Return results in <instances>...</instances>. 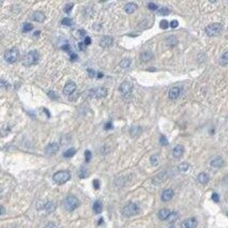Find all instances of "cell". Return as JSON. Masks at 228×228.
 <instances>
[{"instance_id": "7402d4cb", "label": "cell", "mask_w": 228, "mask_h": 228, "mask_svg": "<svg viewBox=\"0 0 228 228\" xmlns=\"http://www.w3.org/2000/svg\"><path fill=\"white\" fill-rule=\"evenodd\" d=\"M43 208H44V210L46 211L47 213H51V212H54V211L56 210V204H55V202H47L44 206H43Z\"/></svg>"}, {"instance_id": "11a10c76", "label": "cell", "mask_w": 228, "mask_h": 228, "mask_svg": "<svg viewBox=\"0 0 228 228\" xmlns=\"http://www.w3.org/2000/svg\"><path fill=\"white\" fill-rule=\"evenodd\" d=\"M44 111H45V114L47 115V117H51V115H49V113H48V110L46 109V108H44Z\"/></svg>"}, {"instance_id": "74e56055", "label": "cell", "mask_w": 228, "mask_h": 228, "mask_svg": "<svg viewBox=\"0 0 228 228\" xmlns=\"http://www.w3.org/2000/svg\"><path fill=\"white\" fill-rule=\"evenodd\" d=\"M160 144L162 146H167V145H168V140H167V138H166L164 135H162V136L160 137Z\"/></svg>"}, {"instance_id": "680465c9", "label": "cell", "mask_w": 228, "mask_h": 228, "mask_svg": "<svg viewBox=\"0 0 228 228\" xmlns=\"http://www.w3.org/2000/svg\"><path fill=\"white\" fill-rule=\"evenodd\" d=\"M39 34H40V31H36V36H39Z\"/></svg>"}, {"instance_id": "7a4b0ae2", "label": "cell", "mask_w": 228, "mask_h": 228, "mask_svg": "<svg viewBox=\"0 0 228 228\" xmlns=\"http://www.w3.org/2000/svg\"><path fill=\"white\" fill-rule=\"evenodd\" d=\"M39 60V53L36 51H30L23 57V64L25 66H31L36 64Z\"/></svg>"}, {"instance_id": "9a60e30c", "label": "cell", "mask_w": 228, "mask_h": 228, "mask_svg": "<svg viewBox=\"0 0 228 228\" xmlns=\"http://www.w3.org/2000/svg\"><path fill=\"white\" fill-rule=\"evenodd\" d=\"M153 54L149 51H145L140 54V60L144 61V62H148V61H151L153 59Z\"/></svg>"}, {"instance_id": "c3c4849f", "label": "cell", "mask_w": 228, "mask_h": 228, "mask_svg": "<svg viewBox=\"0 0 228 228\" xmlns=\"http://www.w3.org/2000/svg\"><path fill=\"white\" fill-rule=\"evenodd\" d=\"M44 228H58V227H57V226L55 225V224H54V223H48L47 225L45 226Z\"/></svg>"}, {"instance_id": "6da1fadb", "label": "cell", "mask_w": 228, "mask_h": 228, "mask_svg": "<svg viewBox=\"0 0 228 228\" xmlns=\"http://www.w3.org/2000/svg\"><path fill=\"white\" fill-rule=\"evenodd\" d=\"M3 58L8 63H15L17 60H19V51L16 47H12L4 51Z\"/></svg>"}, {"instance_id": "3957f363", "label": "cell", "mask_w": 228, "mask_h": 228, "mask_svg": "<svg viewBox=\"0 0 228 228\" xmlns=\"http://www.w3.org/2000/svg\"><path fill=\"white\" fill-rule=\"evenodd\" d=\"M71 179V174L68 170H60V172H57L55 175L53 176V180L56 182L57 184H64L66 183L69 180Z\"/></svg>"}, {"instance_id": "cb8c5ba5", "label": "cell", "mask_w": 228, "mask_h": 228, "mask_svg": "<svg viewBox=\"0 0 228 228\" xmlns=\"http://www.w3.org/2000/svg\"><path fill=\"white\" fill-rule=\"evenodd\" d=\"M166 43H167L168 46L174 47V46H176V45L178 44V39L176 38L175 36H168V38L166 39Z\"/></svg>"}, {"instance_id": "83f0119b", "label": "cell", "mask_w": 228, "mask_h": 228, "mask_svg": "<svg viewBox=\"0 0 228 228\" xmlns=\"http://www.w3.org/2000/svg\"><path fill=\"white\" fill-rule=\"evenodd\" d=\"M219 63L222 65H227L228 64V51H225L221 56V59H219Z\"/></svg>"}, {"instance_id": "8d00e7d4", "label": "cell", "mask_w": 228, "mask_h": 228, "mask_svg": "<svg viewBox=\"0 0 228 228\" xmlns=\"http://www.w3.org/2000/svg\"><path fill=\"white\" fill-rule=\"evenodd\" d=\"M148 9L152 10V11H157V10L159 9V6H157V3H154V2H149V3H148Z\"/></svg>"}, {"instance_id": "ba28073f", "label": "cell", "mask_w": 228, "mask_h": 228, "mask_svg": "<svg viewBox=\"0 0 228 228\" xmlns=\"http://www.w3.org/2000/svg\"><path fill=\"white\" fill-rule=\"evenodd\" d=\"M119 91L121 92L123 95H129L132 92V84L130 81H122L120 87H119Z\"/></svg>"}, {"instance_id": "f546056e", "label": "cell", "mask_w": 228, "mask_h": 228, "mask_svg": "<svg viewBox=\"0 0 228 228\" xmlns=\"http://www.w3.org/2000/svg\"><path fill=\"white\" fill-rule=\"evenodd\" d=\"M178 168H179V170H180L181 172H187V170L190 169V165L187 163H181Z\"/></svg>"}, {"instance_id": "8992f818", "label": "cell", "mask_w": 228, "mask_h": 228, "mask_svg": "<svg viewBox=\"0 0 228 228\" xmlns=\"http://www.w3.org/2000/svg\"><path fill=\"white\" fill-rule=\"evenodd\" d=\"M206 34L209 36H217L221 31H222V25L219 23H214V24H210L209 26L206 27Z\"/></svg>"}, {"instance_id": "2e32d148", "label": "cell", "mask_w": 228, "mask_h": 228, "mask_svg": "<svg viewBox=\"0 0 228 228\" xmlns=\"http://www.w3.org/2000/svg\"><path fill=\"white\" fill-rule=\"evenodd\" d=\"M138 9V6L135 2H129L124 6V11L127 13V14H132L134 13L136 10Z\"/></svg>"}, {"instance_id": "8fae6325", "label": "cell", "mask_w": 228, "mask_h": 228, "mask_svg": "<svg viewBox=\"0 0 228 228\" xmlns=\"http://www.w3.org/2000/svg\"><path fill=\"white\" fill-rule=\"evenodd\" d=\"M59 150V144L58 142H51L45 148V153L47 155H53V154L57 153Z\"/></svg>"}, {"instance_id": "91938a15", "label": "cell", "mask_w": 228, "mask_h": 228, "mask_svg": "<svg viewBox=\"0 0 228 228\" xmlns=\"http://www.w3.org/2000/svg\"><path fill=\"white\" fill-rule=\"evenodd\" d=\"M169 228H175V227H174V226H172V227H169Z\"/></svg>"}, {"instance_id": "ee69618b", "label": "cell", "mask_w": 228, "mask_h": 228, "mask_svg": "<svg viewBox=\"0 0 228 228\" xmlns=\"http://www.w3.org/2000/svg\"><path fill=\"white\" fill-rule=\"evenodd\" d=\"M93 187H94L95 190H99V189H100V181H99L98 179H95V180L93 181Z\"/></svg>"}, {"instance_id": "9f6ffc18", "label": "cell", "mask_w": 228, "mask_h": 228, "mask_svg": "<svg viewBox=\"0 0 228 228\" xmlns=\"http://www.w3.org/2000/svg\"><path fill=\"white\" fill-rule=\"evenodd\" d=\"M102 77H103V74H102L101 72H99V73H98V78H102Z\"/></svg>"}, {"instance_id": "f5cc1de1", "label": "cell", "mask_w": 228, "mask_h": 228, "mask_svg": "<svg viewBox=\"0 0 228 228\" xmlns=\"http://www.w3.org/2000/svg\"><path fill=\"white\" fill-rule=\"evenodd\" d=\"M77 59V55L76 54H71V60L72 61H75Z\"/></svg>"}, {"instance_id": "681fc988", "label": "cell", "mask_w": 228, "mask_h": 228, "mask_svg": "<svg viewBox=\"0 0 228 228\" xmlns=\"http://www.w3.org/2000/svg\"><path fill=\"white\" fill-rule=\"evenodd\" d=\"M78 46H79V48L81 51H84V49L86 48V44H85L84 42H79V43H78Z\"/></svg>"}, {"instance_id": "d6986e66", "label": "cell", "mask_w": 228, "mask_h": 228, "mask_svg": "<svg viewBox=\"0 0 228 228\" xmlns=\"http://www.w3.org/2000/svg\"><path fill=\"white\" fill-rule=\"evenodd\" d=\"M170 213H172V212H170L168 209H162V210L159 211L157 216H159V219H162V221H167V219L169 217Z\"/></svg>"}, {"instance_id": "ac0fdd59", "label": "cell", "mask_w": 228, "mask_h": 228, "mask_svg": "<svg viewBox=\"0 0 228 228\" xmlns=\"http://www.w3.org/2000/svg\"><path fill=\"white\" fill-rule=\"evenodd\" d=\"M114 40L110 36H103V38L100 40V45L102 47H109L110 45L113 44Z\"/></svg>"}, {"instance_id": "603a6c76", "label": "cell", "mask_w": 228, "mask_h": 228, "mask_svg": "<svg viewBox=\"0 0 228 228\" xmlns=\"http://www.w3.org/2000/svg\"><path fill=\"white\" fill-rule=\"evenodd\" d=\"M142 129L140 127H131V130H130V134L132 137L139 136L140 134H142Z\"/></svg>"}, {"instance_id": "d590c367", "label": "cell", "mask_w": 228, "mask_h": 228, "mask_svg": "<svg viewBox=\"0 0 228 228\" xmlns=\"http://www.w3.org/2000/svg\"><path fill=\"white\" fill-rule=\"evenodd\" d=\"M160 27L162 28V29H167L169 27V23L166 19H163V21H160Z\"/></svg>"}, {"instance_id": "4316f807", "label": "cell", "mask_w": 228, "mask_h": 228, "mask_svg": "<svg viewBox=\"0 0 228 228\" xmlns=\"http://www.w3.org/2000/svg\"><path fill=\"white\" fill-rule=\"evenodd\" d=\"M75 153H76V150H75L74 148H70V149H68L66 151L63 152V157H66V159H69V157H74Z\"/></svg>"}, {"instance_id": "836d02e7", "label": "cell", "mask_w": 228, "mask_h": 228, "mask_svg": "<svg viewBox=\"0 0 228 228\" xmlns=\"http://www.w3.org/2000/svg\"><path fill=\"white\" fill-rule=\"evenodd\" d=\"M150 161H151L152 165L157 166V164H159V155H157V154H154V155H152V157H150Z\"/></svg>"}, {"instance_id": "4fadbf2b", "label": "cell", "mask_w": 228, "mask_h": 228, "mask_svg": "<svg viewBox=\"0 0 228 228\" xmlns=\"http://www.w3.org/2000/svg\"><path fill=\"white\" fill-rule=\"evenodd\" d=\"M184 154V147L182 145H177L172 150V155L176 159H180L182 155Z\"/></svg>"}, {"instance_id": "60d3db41", "label": "cell", "mask_w": 228, "mask_h": 228, "mask_svg": "<svg viewBox=\"0 0 228 228\" xmlns=\"http://www.w3.org/2000/svg\"><path fill=\"white\" fill-rule=\"evenodd\" d=\"M212 200H213L214 202H219V194H216V193H213V194H212Z\"/></svg>"}, {"instance_id": "30bf717a", "label": "cell", "mask_w": 228, "mask_h": 228, "mask_svg": "<svg viewBox=\"0 0 228 228\" xmlns=\"http://www.w3.org/2000/svg\"><path fill=\"white\" fill-rule=\"evenodd\" d=\"M75 90H76V84L74 81H69V83L65 84L64 88H63V93L65 95L70 96V95H72L74 93Z\"/></svg>"}, {"instance_id": "52a82bcc", "label": "cell", "mask_w": 228, "mask_h": 228, "mask_svg": "<svg viewBox=\"0 0 228 228\" xmlns=\"http://www.w3.org/2000/svg\"><path fill=\"white\" fill-rule=\"evenodd\" d=\"M90 98H103L107 94V90L105 88H96L87 91Z\"/></svg>"}, {"instance_id": "f1b7e54d", "label": "cell", "mask_w": 228, "mask_h": 228, "mask_svg": "<svg viewBox=\"0 0 228 228\" xmlns=\"http://www.w3.org/2000/svg\"><path fill=\"white\" fill-rule=\"evenodd\" d=\"M157 13L162 16H166V15H168L170 13V10L168 8H166V6H163V8H160V9L157 10Z\"/></svg>"}, {"instance_id": "816d5d0a", "label": "cell", "mask_w": 228, "mask_h": 228, "mask_svg": "<svg viewBox=\"0 0 228 228\" xmlns=\"http://www.w3.org/2000/svg\"><path fill=\"white\" fill-rule=\"evenodd\" d=\"M61 48H62V49H64V51H70V45H69V44H66V45H63V46H61Z\"/></svg>"}, {"instance_id": "44dd1931", "label": "cell", "mask_w": 228, "mask_h": 228, "mask_svg": "<svg viewBox=\"0 0 228 228\" xmlns=\"http://www.w3.org/2000/svg\"><path fill=\"white\" fill-rule=\"evenodd\" d=\"M197 180H198L199 183L207 184L209 182V180H210V178H209L208 174H206V172H200L198 175V177H197Z\"/></svg>"}, {"instance_id": "f6af8a7d", "label": "cell", "mask_w": 228, "mask_h": 228, "mask_svg": "<svg viewBox=\"0 0 228 228\" xmlns=\"http://www.w3.org/2000/svg\"><path fill=\"white\" fill-rule=\"evenodd\" d=\"M86 176H87L86 170H85L84 168H81L80 169V172H79V177L80 178H86Z\"/></svg>"}, {"instance_id": "ab89813d", "label": "cell", "mask_w": 228, "mask_h": 228, "mask_svg": "<svg viewBox=\"0 0 228 228\" xmlns=\"http://www.w3.org/2000/svg\"><path fill=\"white\" fill-rule=\"evenodd\" d=\"M85 159H86V162H90V160H91V152L89 150L85 151Z\"/></svg>"}, {"instance_id": "7dc6e473", "label": "cell", "mask_w": 228, "mask_h": 228, "mask_svg": "<svg viewBox=\"0 0 228 228\" xmlns=\"http://www.w3.org/2000/svg\"><path fill=\"white\" fill-rule=\"evenodd\" d=\"M55 94H56V93H55L54 91H49V92H48V96H49V98H53L54 100H56V99H57V96Z\"/></svg>"}, {"instance_id": "ffe728a7", "label": "cell", "mask_w": 228, "mask_h": 228, "mask_svg": "<svg viewBox=\"0 0 228 228\" xmlns=\"http://www.w3.org/2000/svg\"><path fill=\"white\" fill-rule=\"evenodd\" d=\"M210 165L214 168H221L223 165H224V160H223L222 157H215L214 160L211 161Z\"/></svg>"}, {"instance_id": "e575fe53", "label": "cell", "mask_w": 228, "mask_h": 228, "mask_svg": "<svg viewBox=\"0 0 228 228\" xmlns=\"http://www.w3.org/2000/svg\"><path fill=\"white\" fill-rule=\"evenodd\" d=\"M32 29H33V26L31 24H29V23L25 24L24 27H23V31H24V32H29L30 30H32Z\"/></svg>"}, {"instance_id": "7bdbcfd3", "label": "cell", "mask_w": 228, "mask_h": 228, "mask_svg": "<svg viewBox=\"0 0 228 228\" xmlns=\"http://www.w3.org/2000/svg\"><path fill=\"white\" fill-rule=\"evenodd\" d=\"M178 25H179V23H178V21H172L170 23H169V26L172 27V28H177Z\"/></svg>"}, {"instance_id": "6f0895ef", "label": "cell", "mask_w": 228, "mask_h": 228, "mask_svg": "<svg viewBox=\"0 0 228 228\" xmlns=\"http://www.w3.org/2000/svg\"><path fill=\"white\" fill-rule=\"evenodd\" d=\"M103 222H104L103 219H100V221H99V225H101V224H102Z\"/></svg>"}, {"instance_id": "d4e9b609", "label": "cell", "mask_w": 228, "mask_h": 228, "mask_svg": "<svg viewBox=\"0 0 228 228\" xmlns=\"http://www.w3.org/2000/svg\"><path fill=\"white\" fill-rule=\"evenodd\" d=\"M102 209H103L102 202H100V200H96V202L93 204V211H94V213L100 214L102 212Z\"/></svg>"}, {"instance_id": "5b68a950", "label": "cell", "mask_w": 228, "mask_h": 228, "mask_svg": "<svg viewBox=\"0 0 228 228\" xmlns=\"http://www.w3.org/2000/svg\"><path fill=\"white\" fill-rule=\"evenodd\" d=\"M79 206V200L75 196H68L63 202V207L66 211H74Z\"/></svg>"}, {"instance_id": "d6a6232c", "label": "cell", "mask_w": 228, "mask_h": 228, "mask_svg": "<svg viewBox=\"0 0 228 228\" xmlns=\"http://www.w3.org/2000/svg\"><path fill=\"white\" fill-rule=\"evenodd\" d=\"M177 219H178V213H177V212H172V213H170V215H169V217L167 219V221H168L169 223H174Z\"/></svg>"}, {"instance_id": "db71d44e", "label": "cell", "mask_w": 228, "mask_h": 228, "mask_svg": "<svg viewBox=\"0 0 228 228\" xmlns=\"http://www.w3.org/2000/svg\"><path fill=\"white\" fill-rule=\"evenodd\" d=\"M4 213H6V211H4V207H3V206H1V214L3 215Z\"/></svg>"}, {"instance_id": "bcb514c9", "label": "cell", "mask_w": 228, "mask_h": 228, "mask_svg": "<svg viewBox=\"0 0 228 228\" xmlns=\"http://www.w3.org/2000/svg\"><path fill=\"white\" fill-rule=\"evenodd\" d=\"M110 129H113V123H111V121H108L106 124H105V130L108 131V130H110Z\"/></svg>"}, {"instance_id": "484cf974", "label": "cell", "mask_w": 228, "mask_h": 228, "mask_svg": "<svg viewBox=\"0 0 228 228\" xmlns=\"http://www.w3.org/2000/svg\"><path fill=\"white\" fill-rule=\"evenodd\" d=\"M166 179V172H162V174H160V175H157V177L153 179V183L155 184H160L162 183L164 180Z\"/></svg>"}, {"instance_id": "e0dca14e", "label": "cell", "mask_w": 228, "mask_h": 228, "mask_svg": "<svg viewBox=\"0 0 228 228\" xmlns=\"http://www.w3.org/2000/svg\"><path fill=\"white\" fill-rule=\"evenodd\" d=\"M33 21H38V23H43L45 21V14L42 11H36L32 14Z\"/></svg>"}, {"instance_id": "f907efd6", "label": "cell", "mask_w": 228, "mask_h": 228, "mask_svg": "<svg viewBox=\"0 0 228 228\" xmlns=\"http://www.w3.org/2000/svg\"><path fill=\"white\" fill-rule=\"evenodd\" d=\"M84 43H85L86 45H89L90 43H91V39L89 38V36H86V38H85V42H84Z\"/></svg>"}, {"instance_id": "1f68e13d", "label": "cell", "mask_w": 228, "mask_h": 228, "mask_svg": "<svg viewBox=\"0 0 228 228\" xmlns=\"http://www.w3.org/2000/svg\"><path fill=\"white\" fill-rule=\"evenodd\" d=\"M61 24H62L63 26H72V25H73V21H72L70 17H64L62 19V21H61Z\"/></svg>"}, {"instance_id": "7c38bea8", "label": "cell", "mask_w": 228, "mask_h": 228, "mask_svg": "<svg viewBox=\"0 0 228 228\" xmlns=\"http://www.w3.org/2000/svg\"><path fill=\"white\" fill-rule=\"evenodd\" d=\"M174 191L172 190V189H166L165 191H163V193H162V196H161V198H162V200L165 202H169V200H172V197H174Z\"/></svg>"}, {"instance_id": "5bb4252c", "label": "cell", "mask_w": 228, "mask_h": 228, "mask_svg": "<svg viewBox=\"0 0 228 228\" xmlns=\"http://www.w3.org/2000/svg\"><path fill=\"white\" fill-rule=\"evenodd\" d=\"M180 93H181V89L179 88V87H174V88H172L169 90L168 98L170 99V100H176V99L179 98Z\"/></svg>"}, {"instance_id": "f35d334b", "label": "cell", "mask_w": 228, "mask_h": 228, "mask_svg": "<svg viewBox=\"0 0 228 228\" xmlns=\"http://www.w3.org/2000/svg\"><path fill=\"white\" fill-rule=\"evenodd\" d=\"M73 6H74V3H68V4L64 6V12L70 13L72 11V8H73Z\"/></svg>"}, {"instance_id": "b9f144b4", "label": "cell", "mask_w": 228, "mask_h": 228, "mask_svg": "<svg viewBox=\"0 0 228 228\" xmlns=\"http://www.w3.org/2000/svg\"><path fill=\"white\" fill-rule=\"evenodd\" d=\"M87 72H88V74H89V76H90V77H94L95 75H96L95 71H94V70H92V69H88V70H87Z\"/></svg>"}, {"instance_id": "9c48e42d", "label": "cell", "mask_w": 228, "mask_h": 228, "mask_svg": "<svg viewBox=\"0 0 228 228\" xmlns=\"http://www.w3.org/2000/svg\"><path fill=\"white\" fill-rule=\"evenodd\" d=\"M197 219L195 217H190V219H184L181 223V228H196L197 227Z\"/></svg>"}, {"instance_id": "4dcf8cb0", "label": "cell", "mask_w": 228, "mask_h": 228, "mask_svg": "<svg viewBox=\"0 0 228 228\" xmlns=\"http://www.w3.org/2000/svg\"><path fill=\"white\" fill-rule=\"evenodd\" d=\"M119 65H120V68H122V69H127L131 65V59H127H127H123Z\"/></svg>"}, {"instance_id": "277c9868", "label": "cell", "mask_w": 228, "mask_h": 228, "mask_svg": "<svg viewBox=\"0 0 228 228\" xmlns=\"http://www.w3.org/2000/svg\"><path fill=\"white\" fill-rule=\"evenodd\" d=\"M138 212H139V208H138V206L136 204H133V202L127 204V206L122 208L121 210L122 215L125 216V217H131V216L136 215Z\"/></svg>"}]
</instances>
